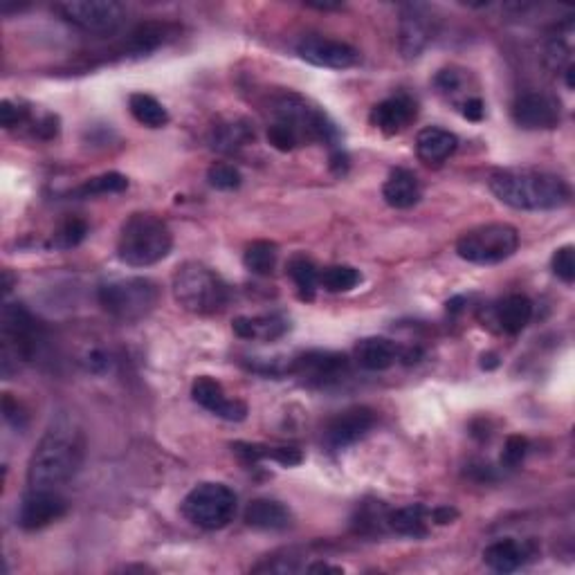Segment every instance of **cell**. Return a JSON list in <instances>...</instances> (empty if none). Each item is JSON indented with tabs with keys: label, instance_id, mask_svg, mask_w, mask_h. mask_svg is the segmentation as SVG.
I'll use <instances>...</instances> for the list:
<instances>
[{
	"label": "cell",
	"instance_id": "obj_1",
	"mask_svg": "<svg viewBox=\"0 0 575 575\" xmlns=\"http://www.w3.org/2000/svg\"><path fill=\"white\" fill-rule=\"evenodd\" d=\"M86 441L70 421L54 423L36 443L27 463L30 490H57L79 472L84 463Z\"/></svg>",
	"mask_w": 575,
	"mask_h": 575
},
{
	"label": "cell",
	"instance_id": "obj_2",
	"mask_svg": "<svg viewBox=\"0 0 575 575\" xmlns=\"http://www.w3.org/2000/svg\"><path fill=\"white\" fill-rule=\"evenodd\" d=\"M490 191L501 203L524 212H549L571 200L567 180L537 169H501L488 180Z\"/></svg>",
	"mask_w": 575,
	"mask_h": 575
},
{
	"label": "cell",
	"instance_id": "obj_3",
	"mask_svg": "<svg viewBox=\"0 0 575 575\" xmlns=\"http://www.w3.org/2000/svg\"><path fill=\"white\" fill-rule=\"evenodd\" d=\"M173 234L160 216L149 212L131 214L120 227L117 236V257L133 268L155 266L169 257Z\"/></svg>",
	"mask_w": 575,
	"mask_h": 575
},
{
	"label": "cell",
	"instance_id": "obj_4",
	"mask_svg": "<svg viewBox=\"0 0 575 575\" xmlns=\"http://www.w3.org/2000/svg\"><path fill=\"white\" fill-rule=\"evenodd\" d=\"M171 290L180 308L194 315H214L230 301V286L223 277L198 261L182 263L173 272Z\"/></svg>",
	"mask_w": 575,
	"mask_h": 575
},
{
	"label": "cell",
	"instance_id": "obj_5",
	"mask_svg": "<svg viewBox=\"0 0 575 575\" xmlns=\"http://www.w3.org/2000/svg\"><path fill=\"white\" fill-rule=\"evenodd\" d=\"M41 344V326L23 304H5L0 315V367L9 378L32 362Z\"/></svg>",
	"mask_w": 575,
	"mask_h": 575
},
{
	"label": "cell",
	"instance_id": "obj_6",
	"mask_svg": "<svg viewBox=\"0 0 575 575\" xmlns=\"http://www.w3.org/2000/svg\"><path fill=\"white\" fill-rule=\"evenodd\" d=\"M99 306L120 322H140L158 306L160 288L155 281L144 277L115 279L102 284L97 290Z\"/></svg>",
	"mask_w": 575,
	"mask_h": 575
},
{
	"label": "cell",
	"instance_id": "obj_7",
	"mask_svg": "<svg viewBox=\"0 0 575 575\" xmlns=\"http://www.w3.org/2000/svg\"><path fill=\"white\" fill-rule=\"evenodd\" d=\"M236 508H239V499H236L234 490L227 488L225 483H200L189 495L182 499V515L187 522H191L205 531H221V528L230 526L236 517Z\"/></svg>",
	"mask_w": 575,
	"mask_h": 575
},
{
	"label": "cell",
	"instance_id": "obj_8",
	"mask_svg": "<svg viewBox=\"0 0 575 575\" xmlns=\"http://www.w3.org/2000/svg\"><path fill=\"white\" fill-rule=\"evenodd\" d=\"M519 248L517 227L508 223H488L472 227L456 241V254L477 266H495L513 257Z\"/></svg>",
	"mask_w": 575,
	"mask_h": 575
},
{
	"label": "cell",
	"instance_id": "obj_9",
	"mask_svg": "<svg viewBox=\"0 0 575 575\" xmlns=\"http://www.w3.org/2000/svg\"><path fill=\"white\" fill-rule=\"evenodd\" d=\"M272 122H279L297 133V138L304 142H337V129L319 108L310 106L304 97L295 93H284L272 99L270 104Z\"/></svg>",
	"mask_w": 575,
	"mask_h": 575
},
{
	"label": "cell",
	"instance_id": "obj_10",
	"mask_svg": "<svg viewBox=\"0 0 575 575\" xmlns=\"http://www.w3.org/2000/svg\"><path fill=\"white\" fill-rule=\"evenodd\" d=\"M54 12L90 34H113L124 23V7L115 0H66Z\"/></svg>",
	"mask_w": 575,
	"mask_h": 575
},
{
	"label": "cell",
	"instance_id": "obj_11",
	"mask_svg": "<svg viewBox=\"0 0 575 575\" xmlns=\"http://www.w3.org/2000/svg\"><path fill=\"white\" fill-rule=\"evenodd\" d=\"M290 373H295L310 387L337 385L349 373V358L335 351H308L292 360Z\"/></svg>",
	"mask_w": 575,
	"mask_h": 575
},
{
	"label": "cell",
	"instance_id": "obj_12",
	"mask_svg": "<svg viewBox=\"0 0 575 575\" xmlns=\"http://www.w3.org/2000/svg\"><path fill=\"white\" fill-rule=\"evenodd\" d=\"M297 54L310 66L331 68V70H346L360 63V52L353 45L326 36L310 34L297 43Z\"/></svg>",
	"mask_w": 575,
	"mask_h": 575
},
{
	"label": "cell",
	"instance_id": "obj_13",
	"mask_svg": "<svg viewBox=\"0 0 575 575\" xmlns=\"http://www.w3.org/2000/svg\"><path fill=\"white\" fill-rule=\"evenodd\" d=\"M376 425V412L369 407H349L328 418L324 425V443L331 450H344L367 436Z\"/></svg>",
	"mask_w": 575,
	"mask_h": 575
},
{
	"label": "cell",
	"instance_id": "obj_14",
	"mask_svg": "<svg viewBox=\"0 0 575 575\" xmlns=\"http://www.w3.org/2000/svg\"><path fill=\"white\" fill-rule=\"evenodd\" d=\"M68 513V504L57 490H30L18 506L16 524L23 531H41Z\"/></svg>",
	"mask_w": 575,
	"mask_h": 575
},
{
	"label": "cell",
	"instance_id": "obj_15",
	"mask_svg": "<svg viewBox=\"0 0 575 575\" xmlns=\"http://www.w3.org/2000/svg\"><path fill=\"white\" fill-rule=\"evenodd\" d=\"M513 122L526 131H551L560 124V102L544 93L519 95L510 108Z\"/></svg>",
	"mask_w": 575,
	"mask_h": 575
},
{
	"label": "cell",
	"instance_id": "obj_16",
	"mask_svg": "<svg viewBox=\"0 0 575 575\" xmlns=\"http://www.w3.org/2000/svg\"><path fill=\"white\" fill-rule=\"evenodd\" d=\"M434 39V18L427 5H405L400 12L398 45L405 59H418Z\"/></svg>",
	"mask_w": 575,
	"mask_h": 575
},
{
	"label": "cell",
	"instance_id": "obj_17",
	"mask_svg": "<svg viewBox=\"0 0 575 575\" xmlns=\"http://www.w3.org/2000/svg\"><path fill=\"white\" fill-rule=\"evenodd\" d=\"M191 398H194V403L207 409V412L223 418V421L241 423L248 418V405L239 398L227 396L221 382L209 376H200L194 380V385H191Z\"/></svg>",
	"mask_w": 575,
	"mask_h": 575
},
{
	"label": "cell",
	"instance_id": "obj_18",
	"mask_svg": "<svg viewBox=\"0 0 575 575\" xmlns=\"http://www.w3.org/2000/svg\"><path fill=\"white\" fill-rule=\"evenodd\" d=\"M416 115H418V106L412 97L394 95L371 108L369 122L382 133L396 135V133H403L407 126L416 120Z\"/></svg>",
	"mask_w": 575,
	"mask_h": 575
},
{
	"label": "cell",
	"instance_id": "obj_19",
	"mask_svg": "<svg viewBox=\"0 0 575 575\" xmlns=\"http://www.w3.org/2000/svg\"><path fill=\"white\" fill-rule=\"evenodd\" d=\"M537 555V549L533 542H519L513 537L506 540L492 542L486 551H483V562L486 567L497 573H513L517 569L526 567Z\"/></svg>",
	"mask_w": 575,
	"mask_h": 575
},
{
	"label": "cell",
	"instance_id": "obj_20",
	"mask_svg": "<svg viewBox=\"0 0 575 575\" xmlns=\"http://www.w3.org/2000/svg\"><path fill=\"white\" fill-rule=\"evenodd\" d=\"M178 34H180L178 25L167 23V21L140 23L138 27H133L129 36H126L122 54H138V57H142V54H149L158 48H164V45L176 39Z\"/></svg>",
	"mask_w": 575,
	"mask_h": 575
},
{
	"label": "cell",
	"instance_id": "obj_21",
	"mask_svg": "<svg viewBox=\"0 0 575 575\" xmlns=\"http://www.w3.org/2000/svg\"><path fill=\"white\" fill-rule=\"evenodd\" d=\"M232 331L239 335L241 340L275 342L290 331V322L284 315L277 313L259 317H236L232 322Z\"/></svg>",
	"mask_w": 575,
	"mask_h": 575
},
{
	"label": "cell",
	"instance_id": "obj_22",
	"mask_svg": "<svg viewBox=\"0 0 575 575\" xmlns=\"http://www.w3.org/2000/svg\"><path fill=\"white\" fill-rule=\"evenodd\" d=\"M245 524L257 531H286L292 526V513L281 501L254 499L245 508Z\"/></svg>",
	"mask_w": 575,
	"mask_h": 575
},
{
	"label": "cell",
	"instance_id": "obj_23",
	"mask_svg": "<svg viewBox=\"0 0 575 575\" xmlns=\"http://www.w3.org/2000/svg\"><path fill=\"white\" fill-rule=\"evenodd\" d=\"M423 196L421 182H418L416 173L409 169H394L389 173V178L385 180V187H382V198L385 203L394 209H409L414 207Z\"/></svg>",
	"mask_w": 575,
	"mask_h": 575
},
{
	"label": "cell",
	"instance_id": "obj_24",
	"mask_svg": "<svg viewBox=\"0 0 575 575\" xmlns=\"http://www.w3.org/2000/svg\"><path fill=\"white\" fill-rule=\"evenodd\" d=\"M355 360L367 371H387L400 360V346L387 337H364L355 346Z\"/></svg>",
	"mask_w": 575,
	"mask_h": 575
},
{
	"label": "cell",
	"instance_id": "obj_25",
	"mask_svg": "<svg viewBox=\"0 0 575 575\" xmlns=\"http://www.w3.org/2000/svg\"><path fill=\"white\" fill-rule=\"evenodd\" d=\"M459 149V138L441 126H427L416 138V153L425 164H443Z\"/></svg>",
	"mask_w": 575,
	"mask_h": 575
},
{
	"label": "cell",
	"instance_id": "obj_26",
	"mask_svg": "<svg viewBox=\"0 0 575 575\" xmlns=\"http://www.w3.org/2000/svg\"><path fill=\"white\" fill-rule=\"evenodd\" d=\"M499 328L508 335H519L533 319V301L526 295H508L495 306Z\"/></svg>",
	"mask_w": 575,
	"mask_h": 575
},
{
	"label": "cell",
	"instance_id": "obj_27",
	"mask_svg": "<svg viewBox=\"0 0 575 575\" xmlns=\"http://www.w3.org/2000/svg\"><path fill=\"white\" fill-rule=\"evenodd\" d=\"M254 140V129L248 120H227L216 124L209 133V144L218 153H236Z\"/></svg>",
	"mask_w": 575,
	"mask_h": 575
},
{
	"label": "cell",
	"instance_id": "obj_28",
	"mask_svg": "<svg viewBox=\"0 0 575 575\" xmlns=\"http://www.w3.org/2000/svg\"><path fill=\"white\" fill-rule=\"evenodd\" d=\"M430 510L423 504L403 506L396 510H389V531L403 537H425L430 533Z\"/></svg>",
	"mask_w": 575,
	"mask_h": 575
},
{
	"label": "cell",
	"instance_id": "obj_29",
	"mask_svg": "<svg viewBox=\"0 0 575 575\" xmlns=\"http://www.w3.org/2000/svg\"><path fill=\"white\" fill-rule=\"evenodd\" d=\"M389 510L382 501H362L355 508L353 515V531L358 535L376 537L389 531Z\"/></svg>",
	"mask_w": 575,
	"mask_h": 575
},
{
	"label": "cell",
	"instance_id": "obj_30",
	"mask_svg": "<svg viewBox=\"0 0 575 575\" xmlns=\"http://www.w3.org/2000/svg\"><path fill=\"white\" fill-rule=\"evenodd\" d=\"M129 111L146 129H162L169 122V113L158 99L146 93H133L129 97Z\"/></svg>",
	"mask_w": 575,
	"mask_h": 575
},
{
	"label": "cell",
	"instance_id": "obj_31",
	"mask_svg": "<svg viewBox=\"0 0 575 575\" xmlns=\"http://www.w3.org/2000/svg\"><path fill=\"white\" fill-rule=\"evenodd\" d=\"M319 272L322 270L315 266V261L304 257V254H297V257H292L288 261V275L295 281L299 297L304 301L315 299V292L319 286Z\"/></svg>",
	"mask_w": 575,
	"mask_h": 575
},
{
	"label": "cell",
	"instance_id": "obj_32",
	"mask_svg": "<svg viewBox=\"0 0 575 575\" xmlns=\"http://www.w3.org/2000/svg\"><path fill=\"white\" fill-rule=\"evenodd\" d=\"M277 259H279V250H277V245L270 241H254L243 252L245 268H248L252 275H259V277H270L277 268Z\"/></svg>",
	"mask_w": 575,
	"mask_h": 575
},
{
	"label": "cell",
	"instance_id": "obj_33",
	"mask_svg": "<svg viewBox=\"0 0 575 575\" xmlns=\"http://www.w3.org/2000/svg\"><path fill=\"white\" fill-rule=\"evenodd\" d=\"M124 189H129V178L117 171H108V173H102V176L86 180L84 185H79L70 196L95 198V196H106V194H120V191Z\"/></svg>",
	"mask_w": 575,
	"mask_h": 575
},
{
	"label": "cell",
	"instance_id": "obj_34",
	"mask_svg": "<svg viewBox=\"0 0 575 575\" xmlns=\"http://www.w3.org/2000/svg\"><path fill=\"white\" fill-rule=\"evenodd\" d=\"M362 275L353 266H331L319 272V286L328 292H349L358 288Z\"/></svg>",
	"mask_w": 575,
	"mask_h": 575
},
{
	"label": "cell",
	"instance_id": "obj_35",
	"mask_svg": "<svg viewBox=\"0 0 575 575\" xmlns=\"http://www.w3.org/2000/svg\"><path fill=\"white\" fill-rule=\"evenodd\" d=\"M86 236H88V223L84 221V218L70 216L57 227V232L52 234V241L48 243V248L72 250V248H77Z\"/></svg>",
	"mask_w": 575,
	"mask_h": 575
},
{
	"label": "cell",
	"instance_id": "obj_36",
	"mask_svg": "<svg viewBox=\"0 0 575 575\" xmlns=\"http://www.w3.org/2000/svg\"><path fill=\"white\" fill-rule=\"evenodd\" d=\"M468 70H463V68H456V66H450V68H443V70H438V75L434 77V86L438 88V93L445 95V97H459L463 93V88L465 84H468Z\"/></svg>",
	"mask_w": 575,
	"mask_h": 575
},
{
	"label": "cell",
	"instance_id": "obj_37",
	"mask_svg": "<svg viewBox=\"0 0 575 575\" xmlns=\"http://www.w3.org/2000/svg\"><path fill=\"white\" fill-rule=\"evenodd\" d=\"M207 180H209V185H212L214 189L232 191V189L241 187L243 176H241V171L234 167V164L218 162V164H212V167H209Z\"/></svg>",
	"mask_w": 575,
	"mask_h": 575
},
{
	"label": "cell",
	"instance_id": "obj_38",
	"mask_svg": "<svg viewBox=\"0 0 575 575\" xmlns=\"http://www.w3.org/2000/svg\"><path fill=\"white\" fill-rule=\"evenodd\" d=\"M551 268L555 277L562 279L564 284H573L575 281V250L573 245H564V248L555 250L551 259Z\"/></svg>",
	"mask_w": 575,
	"mask_h": 575
},
{
	"label": "cell",
	"instance_id": "obj_39",
	"mask_svg": "<svg viewBox=\"0 0 575 575\" xmlns=\"http://www.w3.org/2000/svg\"><path fill=\"white\" fill-rule=\"evenodd\" d=\"M528 438L524 436H519V434H513V436H508V441L504 445V452H501V465L504 468H517V465H522V461L526 459V454H528Z\"/></svg>",
	"mask_w": 575,
	"mask_h": 575
},
{
	"label": "cell",
	"instance_id": "obj_40",
	"mask_svg": "<svg viewBox=\"0 0 575 575\" xmlns=\"http://www.w3.org/2000/svg\"><path fill=\"white\" fill-rule=\"evenodd\" d=\"M0 122H3L5 129H16V126L32 124V111L23 104H14L5 99L0 104Z\"/></svg>",
	"mask_w": 575,
	"mask_h": 575
},
{
	"label": "cell",
	"instance_id": "obj_41",
	"mask_svg": "<svg viewBox=\"0 0 575 575\" xmlns=\"http://www.w3.org/2000/svg\"><path fill=\"white\" fill-rule=\"evenodd\" d=\"M268 142L275 146L277 151H284V153L301 146V140L297 138V133L292 131V129H288V126L279 124V122H272L268 126Z\"/></svg>",
	"mask_w": 575,
	"mask_h": 575
},
{
	"label": "cell",
	"instance_id": "obj_42",
	"mask_svg": "<svg viewBox=\"0 0 575 575\" xmlns=\"http://www.w3.org/2000/svg\"><path fill=\"white\" fill-rule=\"evenodd\" d=\"M113 358L111 353L104 351V349H90L81 364H84V369L88 373H93V376H106V373L113 371Z\"/></svg>",
	"mask_w": 575,
	"mask_h": 575
},
{
	"label": "cell",
	"instance_id": "obj_43",
	"mask_svg": "<svg viewBox=\"0 0 575 575\" xmlns=\"http://www.w3.org/2000/svg\"><path fill=\"white\" fill-rule=\"evenodd\" d=\"M3 416H5V421L18 432H23L27 427L25 409L21 403H18V400L12 398V394H5V398H3Z\"/></svg>",
	"mask_w": 575,
	"mask_h": 575
},
{
	"label": "cell",
	"instance_id": "obj_44",
	"mask_svg": "<svg viewBox=\"0 0 575 575\" xmlns=\"http://www.w3.org/2000/svg\"><path fill=\"white\" fill-rule=\"evenodd\" d=\"M459 108V113L465 117L468 122H481L483 115H486V104H483V99L479 95L463 99V102L456 106Z\"/></svg>",
	"mask_w": 575,
	"mask_h": 575
},
{
	"label": "cell",
	"instance_id": "obj_45",
	"mask_svg": "<svg viewBox=\"0 0 575 575\" xmlns=\"http://www.w3.org/2000/svg\"><path fill=\"white\" fill-rule=\"evenodd\" d=\"M459 517V510L452 508V506H441V508H434L430 513V519L438 526H445V524H452L454 519Z\"/></svg>",
	"mask_w": 575,
	"mask_h": 575
},
{
	"label": "cell",
	"instance_id": "obj_46",
	"mask_svg": "<svg viewBox=\"0 0 575 575\" xmlns=\"http://www.w3.org/2000/svg\"><path fill=\"white\" fill-rule=\"evenodd\" d=\"M308 573H344L342 567H333V564L328 562H313L306 567Z\"/></svg>",
	"mask_w": 575,
	"mask_h": 575
},
{
	"label": "cell",
	"instance_id": "obj_47",
	"mask_svg": "<svg viewBox=\"0 0 575 575\" xmlns=\"http://www.w3.org/2000/svg\"><path fill=\"white\" fill-rule=\"evenodd\" d=\"M497 367H499V355L497 353H483L481 355V369L492 371V369H497Z\"/></svg>",
	"mask_w": 575,
	"mask_h": 575
},
{
	"label": "cell",
	"instance_id": "obj_48",
	"mask_svg": "<svg viewBox=\"0 0 575 575\" xmlns=\"http://www.w3.org/2000/svg\"><path fill=\"white\" fill-rule=\"evenodd\" d=\"M3 277H5V281H3V290H5V295H7V292L12 290L14 281H12V275H9V270H5V272H3Z\"/></svg>",
	"mask_w": 575,
	"mask_h": 575
},
{
	"label": "cell",
	"instance_id": "obj_49",
	"mask_svg": "<svg viewBox=\"0 0 575 575\" xmlns=\"http://www.w3.org/2000/svg\"><path fill=\"white\" fill-rule=\"evenodd\" d=\"M573 72H575V68H573V63H571V66L564 70V75H567V88L569 90H573Z\"/></svg>",
	"mask_w": 575,
	"mask_h": 575
}]
</instances>
